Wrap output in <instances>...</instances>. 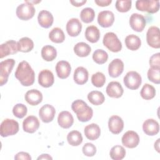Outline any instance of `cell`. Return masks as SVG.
<instances>
[{"label": "cell", "instance_id": "obj_6", "mask_svg": "<svg viewBox=\"0 0 160 160\" xmlns=\"http://www.w3.org/2000/svg\"><path fill=\"white\" fill-rule=\"evenodd\" d=\"M124 84L129 89L136 90L141 84L142 78L141 75L136 71H131L126 73L123 79Z\"/></svg>", "mask_w": 160, "mask_h": 160}, {"label": "cell", "instance_id": "obj_5", "mask_svg": "<svg viewBox=\"0 0 160 160\" xmlns=\"http://www.w3.org/2000/svg\"><path fill=\"white\" fill-rule=\"evenodd\" d=\"M19 131V123L12 119H5L1 124L0 134L3 138L16 134Z\"/></svg>", "mask_w": 160, "mask_h": 160}, {"label": "cell", "instance_id": "obj_47", "mask_svg": "<svg viewBox=\"0 0 160 160\" xmlns=\"http://www.w3.org/2000/svg\"><path fill=\"white\" fill-rule=\"evenodd\" d=\"M94 2L99 6L104 7V6H109L112 2V1L111 0H96L94 1Z\"/></svg>", "mask_w": 160, "mask_h": 160}, {"label": "cell", "instance_id": "obj_49", "mask_svg": "<svg viewBox=\"0 0 160 160\" xmlns=\"http://www.w3.org/2000/svg\"><path fill=\"white\" fill-rule=\"evenodd\" d=\"M37 159L38 160H39V159H51V160L52 159V158L48 154H42L37 158Z\"/></svg>", "mask_w": 160, "mask_h": 160}, {"label": "cell", "instance_id": "obj_44", "mask_svg": "<svg viewBox=\"0 0 160 160\" xmlns=\"http://www.w3.org/2000/svg\"><path fill=\"white\" fill-rule=\"evenodd\" d=\"M82 151L85 156L92 157L94 156L96 152V148L92 143L87 142L82 146Z\"/></svg>", "mask_w": 160, "mask_h": 160}, {"label": "cell", "instance_id": "obj_7", "mask_svg": "<svg viewBox=\"0 0 160 160\" xmlns=\"http://www.w3.org/2000/svg\"><path fill=\"white\" fill-rule=\"evenodd\" d=\"M15 61L13 59H7L0 62V84L1 86L8 82Z\"/></svg>", "mask_w": 160, "mask_h": 160}, {"label": "cell", "instance_id": "obj_50", "mask_svg": "<svg viewBox=\"0 0 160 160\" xmlns=\"http://www.w3.org/2000/svg\"><path fill=\"white\" fill-rule=\"evenodd\" d=\"M159 141H160V139L159 138L157 139V141L154 143V148L158 152H159Z\"/></svg>", "mask_w": 160, "mask_h": 160}, {"label": "cell", "instance_id": "obj_18", "mask_svg": "<svg viewBox=\"0 0 160 160\" xmlns=\"http://www.w3.org/2000/svg\"><path fill=\"white\" fill-rule=\"evenodd\" d=\"M124 63L118 58L113 59L109 64L108 72L111 77L118 78L123 72Z\"/></svg>", "mask_w": 160, "mask_h": 160}, {"label": "cell", "instance_id": "obj_28", "mask_svg": "<svg viewBox=\"0 0 160 160\" xmlns=\"http://www.w3.org/2000/svg\"><path fill=\"white\" fill-rule=\"evenodd\" d=\"M85 37L90 42H97L100 38V31L96 26H89L86 29Z\"/></svg>", "mask_w": 160, "mask_h": 160}, {"label": "cell", "instance_id": "obj_27", "mask_svg": "<svg viewBox=\"0 0 160 160\" xmlns=\"http://www.w3.org/2000/svg\"><path fill=\"white\" fill-rule=\"evenodd\" d=\"M88 71L84 67L79 66L74 70L73 78L74 82L76 84L79 85L85 84L88 80Z\"/></svg>", "mask_w": 160, "mask_h": 160}, {"label": "cell", "instance_id": "obj_48", "mask_svg": "<svg viewBox=\"0 0 160 160\" xmlns=\"http://www.w3.org/2000/svg\"><path fill=\"white\" fill-rule=\"evenodd\" d=\"M70 2L76 7H79L82 6L86 2V0H81V1H70Z\"/></svg>", "mask_w": 160, "mask_h": 160}, {"label": "cell", "instance_id": "obj_4", "mask_svg": "<svg viewBox=\"0 0 160 160\" xmlns=\"http://www.w3.org/2000/svg\"><path fill=\"white\" fill-rule=\"evenodd\" d=\"M103 44L111 51L118 52L122 49V43L116 34L112 32L105 34L102 40Z\"/></svg>", "mask_w": 160, "mask_h": 160}, {"label": "cell", "instance_id": "obj_40", "mask_svg": "<svg viewBox=\"0 0 160 160\" xmlns=\"http://www.w3.org/2000/svg\"><path fill=\"white\" fill-rule=\"evenodd\" d=\"M148 78L151 82L159 84L160 83V68L151 67L148 71Z\"/></svg>", "mask_w": 160, "mask_h": 160}, {"label": "cell", "instance_id": "obj_39", "mask_svg": "<svg viewBox=\"0 0 160 160\" xmlns=\"http://www.w3.org/2000/svg\"><path fill=\"white\" fill-rule=\"evenodd\" d=\"M108 54L103 49H98L92 54V59L93 61L98 64H102L108 61Z\"/></svg>", "mask_w": 160, "mask_h": 160}, {"label": "cell", "instance_id": "obj_29", "mask_svg": "<svg viewBox=\"0 0 160 160\" xmlns=\"http://www.w3.org/2000/svg\"><path fill=\"white\" fill-rule=\"evenodd\" d=\"M125 44L128 49L131 51H136L140 48L141 45V41L138 36L130 34L126 37Z\"/></svg>", "mask_w": 160, "mask_h": 160}, {"label": "cell", "instance_id": "obj_19", "mask_svg": "<svg viewBox=\"0 0 160 160\" xmlns=\"http://www.w3.org/2000/svg\"><path fill=\"white\" fill-rule=\"evenodd\" d=\"M108 128L109 131L114 134H119L123 129L124 122L121 118L118 116H112L108 121Z\"/></svg>", "mask_w": 160, "mask_h": 160}, {"label": "cell", "instance_id": "obj_22", "mask_svg": "<svg viewBox=\"0 0 160 160\" xmlns=\"http://www.w3.org/2000/svg\"><path fill=\"white\" fill-rule=\"evenodd\" d=\"M142 130L148 136L156 135L159 131V123L154 119H148L143 122Z\"/></svg>", "mask_w": 160, "mask_h": 160}, {"label": "cell", "instance_id": "obj_2", "mask_svg": "<svg viewBox=\"0 0 160 160\" xmlns=\"http://www.w3.org/2000/svg\"><path fill=\"white\" fill-rule=\"evenodd\" d=\"M71 109L76 114L78 120L81 122H87L92 117V109L82 99L73 101L71 104Z\"/></svg>", "mask_w": 160, "mask_h": 160}, {"label": "cell", "instance_id": "obj_24", "mask_svg": "<svg viewBox=\"0 0 160 160\" xmlns=\"http://www.w3.org/2000/svg\"><path fill=\"white\" fill-rule=\"evenodd\" d=\"M71 70V66L66 61H58L56 66V74L60 79H66L69 77Z\"/></svg>", "mask_w": 160, "mask_h": 160}, {"label": "cell", "instance_id": "obj_13", "mask_svg": "<svg viewBox=\"0 0 160 160\" xmlns=\"http://www.w3.org/2000/svg\"><path fill=\"white\" fill-rule=\"evenodd\" d=\"M18 43L14 40H9L1 44L0 58H3L10 54H14L18 52Z\"/></svg>", "mask_w": 160, "mask_h": 160}, {"label": "cell", "instance_id": "obj_21", "mask_svg": "<svg viewBox=\"0 0 160 160\" xmlns=\"http://www.w3.org/2000/svg\"><path fill=\"white\" fill-rule=\"evenodd\" d=\"M26 101L31 106H36L42 101V94L38 89H32L26 92L24 96Z\"/></svg>", "mask_w": 160, "mask_h": 160}, {"label": "cell", "instance_id": "obj_9", "mask_svg": "<svg viewBox=\"0 0 160 160\" xmlns=\"http://www.w3.org/2000/svg\"><path fill=\"white\" fill-rule=\"evenodd\" d=\"M146 41L149 46L153 48H160L159 29L156 26H151L146 33Z\"/></svg>", "mask_w": 160, "mask_h": 160}, {"label": "cell", "instance_id": "obj_42", "mask_svg": "<svg viewBox=\"0 0 160 160\" xmlns=\"http://www.w3.org/2000/svg\"><path fill=\"white\" fill-rule=\"evenodd\" d=\"M28 112L27 107L21 103L16 104L12 108L13 114L18 118L21 119L24 118Z\"/></svg>", "mask_w": 160, "mask_h": 160}, {"label": "cell", "instance_id": "obj_17", "mask_svg": "<svg viewBox=\"0 0 160 160\" xmlns=\"http://www.w3.org/2000/svg\"><path fill=\"white\" fill-rule=\"evenodd\" d=\"M39 127V121L34 116H28L22 122L23 130L28 133L35 132Z\"/></svg>", "mask_w": 160, "mask_h": 160}, {"label": "cell", "instance_id": "obj_8", "mask_svg": "<svg viewBox=\"0 0 160 160\" xmlns=\"http://www.w3.org/2000/svg\"><path fill=\"white\" fill-rule=\"evenodd\" d=\"M136 8L141 11H146L149 13H156L159 9V1L138 0L136 2Z\"/></svg>", "mask_w": 160, "mask_h": 160}, {"label": "cell", "instance_id": "obj_11", "mask_svg": "<svg viewBox=\"0 0 160 160\" xmlns=\"http://www.w3.org/2000/svg\"><path fill=\"white\" fill-rule=\"evenodd\" d=\"M146 19L142 14L133 13L130 16L129 24L131 28L135 31H142L146 26Z\"/></svg>", "mask_w": 160, "mask_h": 160}, {"label": "cell", "instance_id": "obj_35", "mask_svg": "<svg viewBox=\"0 0 160 160\" xmlns=\"http://www.w3.org/2000/svg\"><path fill=\"white\" fill-rule=\"evenodd\" d=\"M67 141L68 143L72 146H78L82 142V136L78 131H72L67 135Z\"/></svg>", "mask_w": 160, "mask_h": 160}, {"label": "cell", "instance_id": "obj_1", "mask_svg": "<svg viewBox=\"0 0 160 160\" xmlns=\"http://www.w3.org/2000/svg\"><path fill=\"white\" fill-rule=\"evenodd\" d=\"M14 76L24 86H30L34 82L35 74L34 70L26 61H22L19 63Z\"/></svg>", "mask_w": 160, "mask_h": 160}, {"label": "cell", "instance_id": "obj_43", "mask_svg": "<svg viewBox=\"0 0 160 160\" xmlns=\"http://www.w3.org/2000/svg\"><path fill=\"white\" fill-rule=\"evenodd\" d=\"M132 1L131 0H118L116 2V8L121 12H128L131 8Z\"/></svg>", "mask_w": 160, "mask_h": 160}, {"label": "cell", "instance_id": "obj_12", "mask_svg": "<svg viewBox=\"0 0 160 160\" xmlns=\"http://www.w3.org/2000/svg\"><path fill=\"white\" fill-rule=\"evenodd\" d=\"M55 108L49 104L42 106L39 111V118L41 120L45 123L51 122L55 116Z\"/></svg>", "mask_w": 160, "mask_h": 160}, {"label": "cell", "instance_id": "obj_34", "mask_svg": "<svg viewBox=\"0 0 160 160\" xmlns=\"http://www.w3.org/2000/svg\"><path fill=\"white\" fill-rule=\"evenodd\" d=\"M49 38L53 42L61 43L65 40V35L61 28H54L49 32Z\"/></svg>", "mask_w": 160, "mask_h": 160}, {"label": "cell", "instance_id": "obj_33", "mask_svg": "<svg viewBox=\"0 0 160 160\" xmlns=\"http://www.w3.org/2000/svg\"><path fill=\"white\" fill-rule=\"evenodd\" d=\"M88 99L93 105L99 106L102 104L105 100L104 94L99 91H92L88 93Z\"/></svg>", "mask_w": 160, "mask_h": 160}, {"label": "cell", "instance_id": "obj_10", "mask_svg": "<svg viewBox=\"0 0 160 160\" xmlns=\"http://www.w3.org/2000/svg\"><path fill=\"white\" fill-rule=\"evenodd\" d=\"M122 144L128 148H134L139 142V137L137 132L134 131L126 132L121 139Z\"/></svg>", "mask_w": 160, "mask_h": 160}, {"label": "cell", "instance_id": "obj_23", "mask_svg": "<svg viewBox=\"0 0 160 160\" xmlns=\"http://www.w3.org/2000/svg\"><path fill=\"white\" fill-rule=\"evenodd\" d=\"M38 21L41 27L44 28H49L53 23L54 18L49 11L47 10H42L38 14Z\"/></svg>", "mask_w": 160, "mask_h": 160}, {"label": "cell", "instance_id": "obj_20", "mask_svg": "<svg viewBox=\"0 0 160 160\" xmlns=\"http://www.w3.org/2000/svg\"><path fill=\"white\" fill-rule=\"evenodd\" d=\"M106 91L109 97L114 98H119L124 92L121 84L118 81L110 82L106 87Z\"/></svg>", "mask_w": 160, "mask_h": 160}, {"label": "cell", "instance_id": "obj_15", "mask_svg": "<svg viewBox=\"0 0 160 160\" xmlns=\"http://www.w3.org/2000/svg\"><path fill=\"white\" fill-rule=\"evenodd\" d=\"M54 82L52 72L49 69H43L39 73L38 82L44 88L51 87Z\"/></svg>", "mask_w": 160, "mask_h": 160}, {"label": "cell", "instance_id": "obj_38", "mask_svg": "<svg viewBox=\"0 0 160 160\" xmlns=\"http://www.w3.org/2000/svg\"><path fill=\"white\" fill-rule=\"evenodd\" d=\"M95 17V12L91 8H85L80 12V18L82 22L89 23L92 22Z\"/></svg>", "mask_w": 160, "mask_h": 160}, {"label": "cell", "instance_id": "obj_3", "mask_svg": "<svg viewBox=\"0 0 160 160\" xmlns=\"http://www.w3.org/2000/svg\"><path fill=\"white\" fill-rule=\"evenodd\" d=\"M35 12L36 10L34 5L28 1L19 4L17 7L16 11L18 18L23 21H27L31 19L34 16Z\"/></svg>", "mask_w": 160, "mask_h": 160}, {"label": "cell", "instance_id": "obj_14", "mask_svg": "<svg viewBox=\"0 0 160 160\" xmlns=\"http://www.w3.org/2000/svg\"><path fill=\"white\" fill-rule=\"evenodd\" d=\"M114 21V15L110 11H102L99 12L98 22L102 28H109L112 25Z\"/></svg>", "mask_w": 160, "mask_h": 160}, {"label": "cell", "instance_id": "obj_30", "mask_svg": "<svg viewBox=\"0 0 160 160\" xmlns=\"http://www.w3.org/2000/svg\"><path fill=\"white\" fill-rule=\"evenodd\" d=\"M41 53L42 59L46 61H52L57 56V51L56 48L51 45L43 46Z\"/></svg>", "mask_w": 160, "mask_h": 160}, {"label": "cell", "instance_id": "obj_41", "mask_svg": "<svg viewBox=\"0 0 160 160\" xmlns=\"http://www.w3.org/2000/svg\"><path fill=\"white\" fill-rule=\"evenodd\" d=\"M91 82L94 86L101 88L106 82V77L101 72H97L92 75Z\"/></svg>", "mask_w": 160, "mask_h": 160}, {"label": "cell", "instance_id": "obj_32", "mask_svg": "<svg viewBox=\"0 0 160 160\" xmlns=\"http://www.w3.org/2000/svg\"><path fill=\"white\" fill-rule=\"evenodd\" d=\"M91 51L89 45L84 42H78L74 46V52L79 57H86Z\"/></svg>", "mask_w": 160, "mask_h": 160}, {"label": "cell", "instance_id": "obj_25", "mask_svg": "<svg viewBox=\"0 0 160 160\" xmlns=\"http://www.w3.org/2000/svg\"><path fill=\"white\" fill-rule=\"evenodd\" d=\"M58 122L61 128L64 129H68L72 125L74 122V118L72 115L69 111H63L58 115Z\"/></svg>", "mask_w": 160, "mask_h": 160}, {"label": "cell", "instance_id": "obj_45", "mask_svg": "<svg viewBox=\"0 0 160 160\" xmlns=\"http://www.w3.org/2000/svg\"><path fill=\"white\" fill-rule=\"evenodd\" d=\"M149 62L151 67L160 68V53L158 52L152 55L149 59Z\"/></svg>", "mask_w": 160, "mask_h": 160}, {"label": "cell", "instance_id": "obj_37", "mask_svg": "<svg viewBox=\"0 0 160 160\" xmlns=\"http://www.w3.org/2000/svg\"><path fill=\"white\" fill-rule=\"evenodd\" d=\"M109 155L112 159L121 160L126 156V150L122 146L116 145L111 149Z\"/></svg>", "mask_w": 160, "mask_h": 160}, {"label": "cell", "instance_id": "obj_31", "mask_svg": "<svg viewBox=\"0 0 160 160\" xmlns=\"http://www.w3.org/2000/svg\"><path fill=\"white\" fill-rule=\"evenodd\" d=\"M17 43L18 51L22 52H28L34 48V42L32 40L28 37L21 38Z\"/></svg>", "mask_w": 160, "mask_h": 160}, {"label": "cell", "instance_id": "obj_46", "mask_svg": "<svg viewBox=\"0 0 160 160\" xmlns=\"http://www.w3.org/2000/svg\"><path fill=\"white\" fill-rule=\"evenodd\" d=\"M14 159L16 160H20V159H23V160H31V157L29 155V153L26 152H19L17 153L15 156H14Z\"/></svg>", "mask_w": 160, "mask_h": 160}, {"label": "cell", "instance_id": "obj_16", "mask_svg": "<svg viewBox=\"0 0 160 160\" xmlns=\"http://www.w3.org/2000/svg\"><path fill=\"white\" fill-rule=\"evenodd\" d=\"M66 28L70 36L76 37L81 32L82 24L78 18H71L68 21Z\"/></svg>", "mask_w": 160, "mask_h": 160}, {"label": "cell", "instance_id": "obj_36", "mask_svg": "<svg viewBox=\"0 0 160 160\" xmlns=\"http://www.w3.org/2000/svg\"><path fill=\"white\" fill-rule=\"evenodd\" d=\"M140 95L144 99H151L156 95V89L152 85L148 83L145 84L140 91Z\"/></svg>", "mask_w": 160, "mask_h": 160}, {"label": "cell", "instance_id": "obj_26", "mask_svg": "<svg viewBox=\"0 0 160 160\" xmlns=\"http://www.w3.org/2000/svg\"><path fill=\"white\" fill-rule=\"evenodd\" d=\"M85 136L89 140H96L101 135V129L99 126L95 123H91L87 125L84 128Z\"/></svg>", "mask_w": 160, "mask_h": 160}]
</instances>
